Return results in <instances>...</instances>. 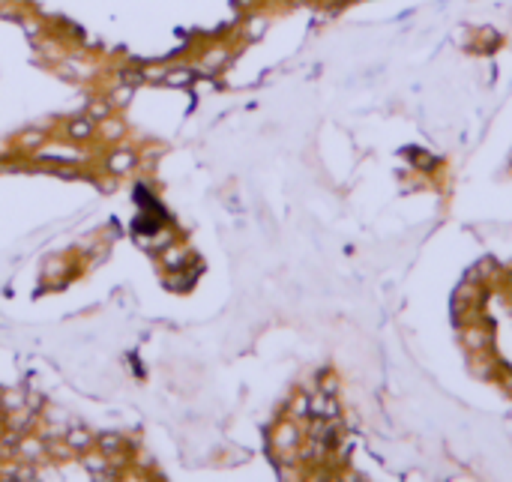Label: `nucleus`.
I'll list each match as a JSON object with an SVG mask.
<instances>
[]
</instances>
